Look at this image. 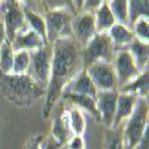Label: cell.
<instances>
[{
  "instance_id": "obj_15",
  "label": "cell",
  "mask_w": 149,
  "mask_h": 149,
  "mask_svg": "<svg viewBox=\"0 0 149 149\" xmlns=\"http://www.w3.org/2000/svg\"><path fill=\"white\" fill-rule=\"evenodd\" d=\"M11 45H12V49H13L15 53L16 52L32 53V52H36V50H38V49L43 48L47 44L35 31L29 29L26 31L17 35L15 37V40L11 42Z\"/></svg>"
},
{
  "instance_id": "obj_25",
  "label": "cell",
  "mask_w": 149,
  "mask_h": 149,
  "mask_svg": "<svg viewBox=\"0 0 149 149\" xmlns=\"http://www.w3.org/2000/svg\"><path fill=\"white\" fill-rule=\"evenodd\" d=\"M13 55H15V52H13V49H12V45L6 40L1 44V47H0V75L12 74Z\"/></svg>"
},
{
  "instance_id": "obj_28",
  "label": "cell",
  "mask_w": 149,
  "mask_h": 149,
  "mask_svg": "<svg viewBox=\"0 0 149 149\" xmlns=\"http://www.w3.org/2000/svg\"><path fill=\"white\" fill-rule=\"evenodd\" d=\"M131 31H132L136 40L141 41L142 43L149 44V22H148V18L139 19L132 25Z\"/></svg>"
},
{
  "instance_id": "obj_35",
  "label": "cell",
  "mask_w": 149,
  "mask_h": 149,
  "mask_svg": "<svg viewBox=\"0 0 149 149\" xmlns=\"http://www.w3.org/2000/svg\"><path fill=\"white\" fill-rule=\"evenodd\" d=\"M62 149H63V148H62Z\"/></svg>"
},
{
  "instance_id": "obj_32",
  "label": "cell",
  "mask_w": 149,
  "mask_h": 149,
  "mask_svg": "<svg viewBox=\"0 0 149 149\" xmlns=\"http://www.w3.org/2000/svg\"><path fill=\"white\" fill-rule=\"evenodd\" d=\"M62 147L57 141H55L50 135L45 137L44 142H43V149H62Z\"/></svg>"
},
{
  "instance_id": "obj_5",
  "label": "cell",
  "mask_w": 149,
  "mask_h": 149,
  "mask_svg": "<svg viewBox=\"0 0 149 149\" xmlns=\"http://www.w3.org/2000/svg\"><path fill=\"white\" fill-rule=\"evenodd\" d=\"M116 52L107 33H97L81 50L84 70L97 62L112 63Z\"/></svg>"
},
{
  "instance_id": "obj_20",
  "label": "cell",
  "mask_w": 149,
  "mask_h": 149,
  "mask_svg": "<svg viewBox=\"0 0 149 149\" xmlns=\"http://www.w3.org/2000/svg\"><path fill=\"white\" fill-rule=\"evenodd\" d=\"M128 52L134 60L137 69L142 73L143 70L148 69L149 63V44L142 43L139 40H134L131 44L128 47Z\"/></svg>"
},
{
  "instance_id": "obj_23",
  "label": "cell",
  "mask_w": 149,
  "mask_h": 149,
  "mask_svg": "<svg viewBox=\"0 0 149 149\" xmlns=\"http://www.w3.org/2000/svg\"><path fill=\"white\" fill-rule=\"evenodd\" d=\"M103 149H124L123 125L118 128H104Z\"/></svg>"
},
{
  "instance_id": "obj_33",
  "label": "cell",
  "mask_w": 149,
  "mask_h": 149,
  "mask_svg": "<svg viewBox=\"0 0 149 149\" xmlns=\"http://www.w3.org/2000/svg\"><path fill=\"white\" fill-rule=\"evenodd\" d=\"M135 149H149V127L146 129L144 134L142 135L141 140L139 141Z\"/></svg>"
},
{
  "instance_id": "obj_29",
  "label": "cell",
  "mask_w": 149,
  "mask_h": 149,
  "mask_svg": "<svg viewBox=\"0 0 149 149\" xmlns=\"http://www.w3.org/2000/svg\"><path fill=\"white\" fill-rule=\"evenodd\" d=\"M85 148H86V143L84 140V136L80 135H74L63 147V149H85Z\"/></svg>"
},
{
  "instance_id": "obj_18",
  "label": "cell",
  "mask_w": 149,
  "mask_h": 149,
  "mask_svg": "<svg viewBox=\"0 0 149 149\" xmlns=\"http://www.w3.org/2000/svg\"><path fill=\"white\" fill-rule=\"evenodd\" d=\"M118 93H125L136 95L139 99H148L149 93V70H143L137 78H135L131 82L127 84L123 87L117 90Z\"/></svg>"
},
{
  "instance_id": "obj_34",
  "label": "cell",
  "mask_w": 149,
  "mask_h": 149,
  "mask_svg": "<svg viewBox=\"0 0 149 149\" xmlns=\"http://www.w3.org/2000/svg\"><path fill=\"white\" fill-rule=\"evenodd\" d=\"M6 41V33H5V28H4V23L0 20V47L1 44Z\"/></svg>"
},
{
  "instance_id": "obj_21",
  "label": "cell",
  "mask_w": 149,
  "mask_h": 149,
  "mask_svg": "<svg viewBox=\"0 0 149 149\" xmlns=\"http://www.w3.org/2000/svg\"><path fill=\"white\" fill-rule=\"evenodd\" d=\"M93 15H94L97 33H107L110 29L116 24L115 17L109 7L107 1H103Z\"/></svg>"
},
{
  "instance_id": "obj_24",
  "label": "cell",
  "mask_w": 149,
  "mask_h": 149,
  "mask_svg": "<svg viewBox=\"0 0 149 149\" xmlns=\"http://www.w3.org/2000/svg\"><path fill=\"white\" fill-rule=\"evenodd\" d=\"M66 106H67V112H68L69 125H70L73 135L84 136V132H85V129H86V120H85L84 112L81 110H79L78 107L73 106V105L66 104Z\"/></svg>"
},
{
  "instance_id": "obj_9",
  "label": "cell",
  "mask_w": 149,
  "mask_h": 149,
  "mask_svg": "<svg viewBox=\"0 0 149 149\" xmlns=\"http://www.w3.org/2000/svg\"><path fill=\"white\" fill-rule=\"evenodd\" d=\"M52 115H53V123L50 129V136L55 141H57L62 147H65V144L74 135L69 125L67 106L62 99H60L55 104V106L52 110L50 116Z\"/></svg>"
},
{
  "instance_id": "obj_7",
  "label": "cell",
  "mask_w": 149,
  "mask_h": 149,
  "mask_svg": "<svg viewBox=\"0 0 149 149\" xmlns=\"http://www.w3.org/2000/svg\"><path fill=\"white\" fill-rule=\"evenodd\" d=\"M1 22L4 23L6 40L11 43L15 37L29 30L20 1H1Z\"/></svg>"
},
{
  "instance_id": "obj_4",
  "label": "cell",
  "mask_w": 149,
  "mask_h": 149,
  "mask_svg": "<svg viewBox=\"0 0 149 149\" xmlns=\"http://www.w3.org/2000/svg\"><path fill=\"white\" fill-rule=\"evenodd\" d=\"M149 127L148 99H139L132 115L123 123L124 149H135L146 129Z\"/></svg>"
},
{
  "instance_id": "obj_8",
  "label": "cell",
  "mask_w": 149,
  "mask_h": 149,
  "mask_svg": "<svg viewBox=\"0 0 149 149\" xmlns=\"http://www.w3.org/2000/svg\"><path fill=\"white\" fill-rule=\"evenodd\" d=\"M98 92L102 91H117L118 82L112 63L97 62L85 69Z\"/></svg>"
},
{
  "instance_id": "obj_11",
  "label": "cell",
  "mask_w": 149,
  "mask_h": 149,
  "mask_svg": "<svg viewBox=\"0 0 149 149\" xmlns=\"http://www.w3.org/2000/svg\"><path fill=\"white\" fill-rule=\"evenodd\" d=\"M73 37L84 48L97 35L94 15L90 12H80L73 18L72 23Z\"/></svg>"
},
{
  "instance_id": "obj_1",
  "label": "cell",
  "mask_w": 149,
  "mask_h": 149,
  "mask_svg": "<svg viewBox=\"0 0 149 149\" xmlns=\"http://www.w3.org/2000/svg\"><path fill=\"white\" fill-rule=\"evenodd\" d=\"M81 50V45L74 37L58 40L53 43L50 79L42 107V116L44 119L50 117L53 107L61 99V95L68 84L84 70Z\"/></svg>"
},
{
  "instance_id": "obj_22",
  "label": "cell",
  "mask_w": 149,
  "mask_h": 149,
  "mask_svg": "<svg viewBox=\"0 0 149 149\" xmlns=\"http://www.w3.org/2000/svg\"><path fill=\"white\" fill-rule=\"evenodd\" d=\"M149 16V1L146 0H132L128 1V20L129 29L141 18H148Z\"/></svg>"
},
{
  "instance_id": "obj_27",
  "label": "cell",
  "mask_w": 149,
  "mask_h": 149,
  "mask_svg": "<svg viewBox=\"0 0 149 149\" xmlns=\"http://www.w3.org/2000/svg\"><path fill=\"white\" fill-rule=\"evenodd\" d=\"M30 66V53L28 52H16L13 55V67L12 74H26Z\"/></svg>"
},
{
  "instance_id": "obj_10",
  "label": "cell",
  "mask_w": 149,
  "mask_h": 149,
  "mask_svg": "<svg viewBox=\"0 0 149 149\" xmlns=\"http://www.w3.org/2000/svg\"><path fill=\"white\" fill-rule=\"evenodd\" d=\"M112 66L117 77L118 88L131 82L135 78H137L141 72L136 67L134 60L131 58L128 49L116 53L115 58L112 61Z\"/></svg>"
},
{
  "instance_id": "obj_19",
  "label": "cell",
  "mask_w": 149,
  "mask_h": 149,
  "mask_svg": "<svg viewBox=\"0 0 149 149\" xmlns=\"http://www.w3.org/2000/svg\"><path fill=\"white\" fill-rule=\"evenodd\" d=\"M111 42L113 44L115 52H122V50H127L128 47L131 44V42L135 40V36L128 26L120 25V24H115V25L110 29L107 32Z\"/></svg>"
},
{
  "instance_id": "obj_12",
  "label": "cell",
  "mask_w": 149,
  "mask_h": 149,
  "mask_svg": "<svg viewBox=\"0 0 149 149\" xmlns=\"http://www.w3.org/2000/svg\"><path fill=\"white\" fill-rule=\"evenodd\" d=\"M117 91H102L98 92L95 97L97 109L100 115V123L104 128H111L117 107Z\"/></svg>"
},
{
  "instance_id": "obj_26",
  "label": "cell",
  "mask_w": 149,
  "mask_h": 149,
  "mask_svg": "<svg viewBox=\"0 0 149 149\" xmlns=\"http://www.w3.org/2000/svg\"><path fill=\"white\" fill-rule=\"evenodd\" d=\"M107 4H109V7L115 17L116 23L129 28L128 1H125V0H113V1H107Z\"/></svg>"
},
{
  "instance_id": "obj_17",
  "label": "cell",
  "mask_w": 149,
  "mask_h": 149,
  "mask_svg": "<svg viewBox=\"0 0 149 149\" xmlns=\"http://www.w3.org/2000/svg\"><path fill=\"white\" fill-rule=\"evenodd\" d=\"M63 93H74V94H80V95H87L91 98L97 97V88L94 84L92 82V80L90 79V77L87 75L86 70H82L79 75L72 80L68 86L65 88Z\"/></svg>"
},
{
  "instance_id": "obj_16",
  "label": "cell",
  "mask_w": 149,
  "mask_h": 149,
  "mask_svg": "<svg viewBox=\"0 0 149 149\" xmlns=\"http://www.w3.org/2000/svg\"><path fill=\"white\" fill-rule=\"evenodd\" d=\"M137 100H139V98L136 95L118 93L116 113H115V118H113L111 128H118L119 125H123V123L132 115Z\"/></svg>"
},
{
  "instance_id": "obj_31",
  "label": "cell",
  "mask_w": 149,
  "mask_h": 149,
  "mask_svg": "<svg viewBox=\"0 0 149 149\" xmlns=\"http://www.w3.org/2000/svg\"><path fill=\"white\" fill-rule=\"evenodd\" d=\"M103 0H87V1H82L81 5V12H90V13H94L98 10V7L102 5Z\"/></svg>"
},
{
  "instance_id": "obj_14",
  "label": "cell",
  "mask_w": 149,
  "mask_h": 149,
  "mask_svg": "<svg viewBox=\"0 0 149 149\" xmlns=\"http://www.w3.org/2000/svg\"><path fill=\"white\" fill-rule=\"evenodd\" d=\"M61 99L68 105H73L81 110L82 112L88 113L95 122L100 123V115L97 109L95 99L87 97V95H80V94H74V93H62Z\"/></svg>"
},
{
  "instance_id": "obj_13",
  "label": "cell",
  "mask_w": 149,
  "mask_h": 149,
  "mask_svg": "<svg viewBox=\"0 0 149 149\" xmlns=\"http://www.w3.org/2000/svg\"><path fill=\"white\" fill-rule=\"evenodd\" d=\"M20 4H22L24 16H25L29 29L38 35L44 41L45 44H49L48 38H47V26H45V20H44L43 13L40 12L37 8H35L31 4H29V1H20Z\"/></svg>"
},
{
  "instance_id": "obj_6",
  "label": "cell",
  "mask_w": 149,
  "mask_h": 149,
  "mask_svg": "<svg viewBox=\"0 0 149 149\" xmlns=\"http://www.w3.org/2000/svg\"><path fill=\"white\" fill-rule=\"evenodd\" d=\"M53 44H47L36 52L30 53V66L28 75L47 91L52 72Z\"/></svg>"
},
{
  "instance_id": "obj_30",
  "label": "cell",
  "mask_w": 149,
  "mask_h": 149,
  "mask_svg": "<svg viewBox=\"0 0 149 149\" xmlns=\"http://www.w3.org/2000/svg\"><path fill=\"white\" fill-rule=\"evenodd\" d=\"M45 140V136L42 134L31 136L26 142L25 149H43V142Z\"/></svg>"
},
{
  "instance_id": "obj_3",
  "label": "cell",
  "mask_w": 149,
  "mask_h": 149,
  "mask_svg": "<svg viewBox=\"0 0 149 149\" xmlns=\"http://www.w3.org/2000/svg\"><path fill=\"white\" fill-rule=\"evenodd\" d=\"M68 4H58L56 6L47 7V11L43 13L45 26H47V38L48 43L53 44L55 41L65 40L73 37L72 23L74 18V12L70 10Z\"/></svg>"
},
{
  "instance_id": "obj_2",
  "label": "cell",
  "mask_w": 149,
  "mask_h": 149,
  "mask_svg": "<svg viewBox=\"0 0 149 149\" xmlns=\"http://www.w3.org/2000/svg\"><path fill=\"white\" fill-rule=\"evenodd\" d=\"M0 88L7 100L18 107H30L45 95V90L28 74L0 75Z\"/></svg>"
}]
</instances>
